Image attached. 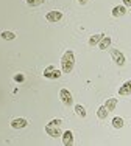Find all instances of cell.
<instances>
[{
    "label": "cell",
    "mask_w": 131,
    "mask_h": 146,
    "mask_svg": "<svg viewBox=\"0 0 131 146\" xmlns=\"http://www.w3.org/2000/svg\"><path fill=\"white\" fill-rule=\"evenodd\" d=\"M103 39V34H94V36H91V39H89V45L91 47H95V45H98V42Z\"/></svg>",
    "instance_id": "cell-13"
},
{
    "label": "cell",
    "mask_w": 131,
    "mask_h": 146,
    "mask_svg": "<svg viewBox=\"0 0 131 146\" xmlns=\"http://www.w3.org/2000/svg\"><path fill=\"white\" fill-rule=\"evenodd\" d=\"M108 113H109V110L106 109L105 106H102V107H98V110H97V117L100 118V120H105L106 117H108Z\"/></svg>",
    "instance_id": "cell-14"
},
{
    "label": "cell",
    "mask_w": 131,
    "mask_h": 146,
    "mask_svg": "<svg viewBox=\"0 0 131 146\" xmlns=\"http://www.w3.org/2000/svg\"><path fill=\"white\" fill-rule=\"evenodd\" d=\"M125 13H126V6H125V5H120V6L112 8V13H111V14L114 16V17H122Z\"/></svg>",
    "instance_id": "cell-9"
},
{
    "label": "cell",
    "mask_w": 131,
    "mask_h": 146,
    "mask_svg": "<svg viewBox=\"0 0 131 146\" xmlns=\"http://www.w3.org/2000/svg\"><path fill=\"white\" fill-rule=\"evenodd\" d=\"M123 5H125V6H131V0H123Z\"/></svg>",
    "instance_id": "cell-21"
},
{
    "label": "cell",
    "mask_w": 131,
    "mask_h": 146,
    "mask_svg": "<svg viewBox=\"0 0 131 146\" xmlns=\"http://www.w3.org/2000/svg\"><path fill=\"white\" fill-rule=\"evenodd\" d=\"M28 126V121L25 118H16V120L11 121V127L13 129H23V127Z\"/></svg>",
    "instance_id": "cell-6"
},
{
    "label": "cell",
    "mask_w": 131,
    "mask_h": 146,
    "mask_svg": "<svg viewBox=\"0 0 131 146\" xmlns=\"http://www.w3.org/2000/svg\"><path fill=\"white\" fill-rule=\"evenodd\" d=\"M111 56L114 59V62L117 65H120L122 67L123 64H125V56H123V53H120L119 50H114V48H111Z\"/></svg>",
    "instance_id": "cell-5"
},
{
    "label": "cell",
    "mask_w": 131,
    "mask_h": 146,
    "mask_svg": "<svg viewBox=\"0 0 131 146\" xmlns=\"http://www.w3.org/2000/svg\"><path fill=\"white\" fill-rule=\"evenodd\" d=\"M116 106H117V100H116V98H109V100H106L105 107L109 110V112H112V110L116 109Z\"/></svg>",
    "instance_id": "cell-12"
},
{
    "label": "cell",
    "mask_w": 131,
    "mask_h": 146,
    "mask_svg": "<svg viewBox=\"0 0 131 146\" xmlns=\"http://www.w3.org/2000/svg\"><path fill=\"white\" fill-rule=\"evenodd\" d=\"M78 2H80V3H81V5H86V3H88V2H89V0H78Z\"/></svg>",
    "instance_id": "cell-22"
},
{
    "label": "cell",
    "mask_w": 131,
    "mask_h": 146,
    "mask_svg": "<svg viewBox=\"0 0 131 146\" xmlns=\"http://www.w3.org/2000/svg\"><path fill=\"white\" fill-rule=\"evenodd\" d=\"M112 126H114L116 129H120V127H123V118H120V117L112 118Z\"/></svg>",
    "instance_id": "cell-15"
},
{
    "label": "cell",
    "mask_w": 131,
    "mask_h": 146,
    "mask_svg": "<svg viewBox=\"0 0 131 146\" xmlns=\"http://www.w3.org/2000/svg\"><path fill=\"white\" fill-rule=\"evenodd\" d=\"M45 19L49 20V22H58V20H61L63 19V13L61 11H50V13H47L45 14Z\"/></svg>",
    "instance_id": "cell-7"
},
{
    "label": "cell",
    "mask_w": 131,
    "mask_h": 146,
    "mask_svg": "<svg viewBox=\"0 0 131 146\" xmlns=\"http://www.w3.org/2000/svg\"><path fill=\"white\" fill-rule=\"evenodd\" d=\"M45 132L50 135V137H53V138H58V137L63 135L61 127L59 126H55V124H47V126H45Z\"/></svg>",
    "instance_id": "cell-3"
},
{
    "label": "cell",
    "mask_w": 131,
    "mask_h": 146,
    "mask_svg": "<svg viewBox=\"0 0 131 146\" xmlns=\"http://www.w3.org/2000/svg\"><path fill=\"white\" fill-rule=\"evenodd\" d=\"M75 112H77L78 117H83V118L86 117V109L83 106H80V104H77V106H75Z\"/></svg>",
    "instance_id": "cell-16"
},
{
    "label": "cell",
    "mask_w": 131,
    "mask_h": 146,
    "mask_svg": "<svg viewBox=\"0 0 131 146\" xmlns=\"http://www.w3.org/2000/svg\"><path fill=\"white\" fill-rule=\"evenodd\" d=\"M49 124H55V126H61V124H63V121H61V120H51Z\"/></svg>",
    "instance_id": "cell-19"
},
{
    "label": "cell",
    "mask_w": 131,
    "mask_h": 146,
    "mask_svg": "<svg viewBox=\"0 0 131 146\" xmlns=\"http://www.w3.org/2000/svg\"><path fill=\"white\" fill-rule=\"evenodd\" d=\"M109 45H111V37H105V36H103V39L98 42V48H100V50H108Z\"/></svg>",
    "instance_id": "cell-11"
},
{
    "label": "cell",
    "mask_w": 131,
    "mask_h": 146,
    "mask_svg": "<svg viewBox=\"0 0 131 146\" xmlns=\"http://www.w3.org/2000/svg\"><path fill=\"white\" fill-rule=\"evenodd\" d=\"M0 36H2L5 40H13V39L16 37V34H14V33H11V31H3V33L0 34Z\"/></svg>",
    "instance_id": "cell-17"
},
{
    "label": "cell",
    "mask_w": 131,
    "mask_h": 146,
    "mask_svg": "<svg viewBox=\"0 0 131 146\" xmlns=\"http://www.w3.org/2000/svg\"><path fill=\"white\" fill-rule=\"evenodd\" d=\"M74 65H75V54L72 50H67L61 58V68H63L64 73H70L74 70Z\"/></svg>",
    "instance_id": "cell-1"
},
{
    "label": "cell",
    "mask_w": 131,
    "mask_h": 146,
    "mask_svg": "<svg viewBox=\"0 0 131 146\" xmlns=\"http://www.w3.org/2000/svg\"><path fill=\"white\" fill-rule=\"evenodd\" d=\"M42 3H44V0H27V5L28 6H39Z\"/></svg>",
    "instance_id": "cell-18"
},
{
    "label": "cell",
    "mask_w": 131,
    "mask_h": 146,
    "mask_svg": "<svg viewBox=\"0 0 131 146\" xmlns=\"http://www.w3.org/2000/svg\"><path fill=\"white\" fill-rule=\"evenodd\" d=\"M63 143H64L66 146L74 145V134H72V131H66V132H63Z\"/></svg>",
    "instance_id": "cell-8"
},
{
    "label": "cell",
    "mask_w": 131,
    "mask_h": 146,
    "mask_svg": "<svg viewBox=\"0 0 131 146\" xmlns=\"http://www.w3.org/2000/svg\"><path fill=\"white\" fill-rule=\"evenodd\" d=\"M14 79H16L17 82H22L25 78H23V75H16V76H14Z\"/></svg>",
    "instance_id": "cell-20"
},
{
    "label": "cell",
    "mask_w": 131,
    "mask_h": 146,
    "mask_svg": "<svg viewBox=\"0 0 131 146\" xmlns=\"http://www.w3.org/2000/svg\"><path fill=\"white\" fill-rule=\"evenodd\" d=\"M119 93H120V95H123V96L131 95V81H126L125 84L119 89Z\"/></svg>",
    "instance_id": "cell-10"
},
{
    "label": "cell",
    "mask_w": 131,
    "mask_h": 146,
    "mask_svg": "<svg viewBox=\"0 0 131 146\" xmlns=\"http://www.w3.org/2000/svg\"><path fill=\"white\" fill-rule=\"evenodd\" d=\"M59 98H61V101H63L66 106H72L74 104V98H72V93L69 92L67 89H63L59 92Z\"/></svg>",
    "instance_id": "cell-4"
},
{
    "label": "cell",
    "mask_w": 131,
    "mask_h": 146,
    "mask_svg": "<svg viewBox=\"0 0 131 146\" xmlns=\"http://www.w3.org/2000/svg\"><path fill=\"white\" fill-rule=\"evenodd\" d=\"M44 76L49 79H58L61 76V72L58 70L56 67H53V65H50V67H47L45 70H44Z\"/></svg>",
    "instance_id": "cell-2"
}]
</instances>
